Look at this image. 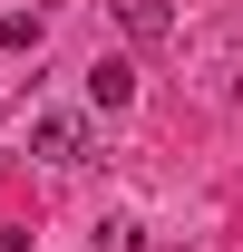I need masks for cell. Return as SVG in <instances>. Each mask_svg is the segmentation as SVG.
Returning <instances> with one entry per match:
<instances>
[{
	"mask_svg": "<svg viewBox=\"0 0 243 252\" xmlns=\"http://www.w3.org/2000/svg\"><path fill=\"white\" fill-rule=\"evenodd\" d=\"M30 156L39 165H78V156H88V126H78V117H30Z\"/></svg>",
	"mask_w": 243,
	"mask_h": 252,
	"instance_id": "6da1fadb",
	"label": "cell"
},
{
	"mask_svg": "<svg viewBox=\"0 0 243 252\" xmlns=\"http://www.w3.org/2000/svg\"><path fill=\"white\" fill-rule=\"evenodd\" d=\"M88 97L97 107H126V97H136V59H107V49H97L88 59Z\"/></svg>",
	"mask_w": 243,
	"mask_h": 252,
	"instance_id": "7a4b0ae2",
	"label": "cell"
},
{
	"mask_svg": "<svg viewBox=\"0 0 243 252\" xmlns=\"http://www.w3.org/2000/svg\"><path fill=\"white\" fill-rule=\"evenodd\" d=\"M117 30L146 49V39H165V30H175V10H165V0H117Z\"/></svg>",
	"mask_w": 243,
	"mask_h": 252,
	"instance_id": "3957f363",
	"label": "cell"
},
{
	"mask_svg": "<svg viewBox=\"0 0 243 252\" xmlns=\"http://www.w3.org/2000/svg\"><path fill=\"white\" fill-rule=\"evenodd\" d=\"M88 252H146V233H136V223H126V214H107V223H97V233H88Z\"/></svg>",
	"mask_w": 243,
	"mask_h": 252,
	"instance_id": "277c9868",
	"label": "cell"
},
{
	"mask_svg": "<svg viewBox=\"0 0 243 252\" xmlns=\"http://www.w3.org/2000/svg\"><path fill=\"white\" fill-rule=\"evenodd\" d=\"M0 49H30L39 59V10H10V20H0Z\"/></svg>",
	"mask_w": 243,
	"mask_h": 252,
	"instance_id": "5b68a950",
	"label": "cell"
},
{
	"mask_svg": "<svg viewBox=\"0 0 243 252\" xmlns=\"http://www.w3.org/2000/svg\"><path fill=\"white\" fill-rule=\"evenodd\" d=\"M0 252H30V233H20V223H0Z\"/></svg>",
	"mask_w": 243,
	"mask_h": 252,
	"instance_id": "8992f818",
	"label": "cell"
}]
</instances>
